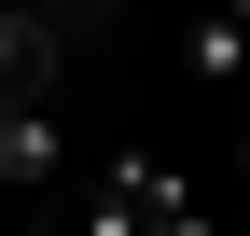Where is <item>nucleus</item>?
<instances>
[{
    "instance_id": "f257e3e1",
    "label": "nucleus",
    "mask_w": 250,
    "mask_h": 236,
    "mask_svg": "<svg viewBox=\"0 0 250 236\" xmlns=\"http://www.w3.org/2000/svg\"><path fill=\"white\" fill-rule=\"evenodd\" d=\"M56 56H70V14L56 0H0V98H56Z\"/></svg>"
},
{
    "instance_id": "f03ea898",
    "label": "nucleus",
    "mask_w": 250,
    "mask_h": 236,
    "mask_svg": "<svg viewBox=\"0 0 250 236\" xmlns=\"http://www.w3.org/2000/svg\"><path fill=\"white\" fill-rule=\"evenodd\" d=\"M56 167H70L56 98H0V195H56Z\"/></svg>"
},
{
    "instance_id": "7ed1b4c3",
    "label": "nucleus",
    "mask_w": 250,
    "mask_h": 236,
    "mask_svg": "<svg viewBox=\"0 0 250 236\" xmlns=\"http://www.w3.org/2000/svg\"><path fill=\"white\" fill-rule=\"evenodd\" d=\"M181 70H195V83H208V98H250V28L223 14V0H208V14H195V28H181Z\"/></svg>"
},
{
    "instance_id": "20e7f679",
    "label": "nucleus",
    "mask_w": 250,
    "mask_h": 236,
    "mask_svg": "<svg viewBox=\"0 0 250 236\" xmlns=\"http://www.w3.org/2000/svg\"><path fill=\"white\" fill-rule=\"evenodd\" d=\"M70 14H111V0H70Z\"/></svg>"
},
{
    "instance_id": "39448f33",
    "label": "nucleus",
    "mask_w": 250,
    "mask_h": 236,
    "mask_svg": "<svg viewBox=\"0 0 250 236\" xmlns=\"http://www.w3.org/2000/svg\"><path fill=\"white\" fill-rule=\"evenodd\" d=\"M236 167H250V125H236Z\"/></svg>"
},
{
    "instance_id": "423d86ee",
    "label": "nucleus",
    "mask_w": 250,
    "mask_h": 236,
    "mask_svg": "<svg viewBox=\"0 0 250 236\" xmlns=\"http://www.w3.org/2000/svg\"><path fill=\"white\" fill-rule=\"evenodd\" d=\"M56 14H70V0H56Z\"/></svg>"
}]
</instances>
